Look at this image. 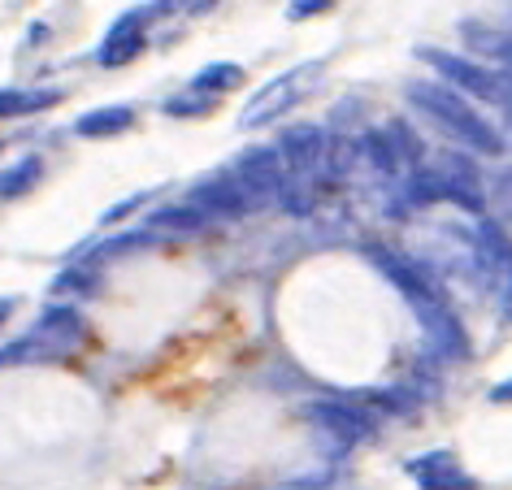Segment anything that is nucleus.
I'll use <instances>...</instances> for the list:
<instances>
[{
    "instance_id": "f257e3e1",
    "label": "nucleus",
    "mask_w": 512,
    "mask_h": 490,
    "mask_svg": "<svg viewBox=\"0 0 512 490\" xmlns=\"http://www.w3.org/2000/svg\"><path fill=\"white\" fill-rule=\"evenodd\" d=\"M365 256L382 269V274H387L391 287L400 291L404 300L417 308L421 326H426V334L434 339V347H439V352H447V356H469V339H465V330H460V321H456L452 308H447L443 287L434 282L430 269H421V265L413 261V256H404V252L382 248V243H369Z\"/></svg>"
},
{
    "instance_id": "f03ea898",
    "label": "nucleus",
    "mask_w": 512,
    "mask_h": 490,
    "mask_svg": "<svg viewBox=\"0 0 512 490\" xmlns=\"http://www.w3.org/2000/svg\"><path fill=\"white\" fill-rule=\"evenodd\" d=\"M404 96H408V105L421 109L430 122H439L443 131L452 135L456 144H465L469 152H482V157H499V152H504V139H499L495 126L447 83L413 79V83H404Z\"/></svg>"
},
{
    "instance_id": "7ed1b4c3",
    "label": "nucleus",
    "mask_w": 512,
    "mask_h": 490,
    "mask_svg": "<svg viewBox=\"0 0 512 490\" xmlns=\"http://www.w3.org/2000/svg\"><path fill=\"white\" fill-rule=\"evenodd\" d=\"M317 79H322V61H304V66L287 70V74H278V79H270V83L261 87V92L248 100V105H243L239 126H243V131H256V126L278 122L287 109H296L300 100L313 92Z\"/></svg>"
},
{
    "instance_id": "20e7f679",
    "label": "nucleus",
    "mask_w": 512,
    "mask_h": 490,
    "mask_svg": "<svg viewBox=\"0 0 512 490\" xmlns=\"http://www.w3.org/2000/svg\"><path fill=\"white\" fill-rule=\"evenodd\" d=\"M79 339H83V317L74 313V308H48L31 334H22V339H14L9 347H0V369L61 356V352H70Z\"/></svg>"
},
{
    "instance_id": "39448f33",
    "label": "nucleus",
    "mask_w": 512,
    "mask_h": 490,
    "mask_svg": "<svg viewBox=\"0 0 512 490\" xmlns=\"http://www.w3.org/2000/svg\"><path fill=\"white\" fill-rule=\"evenodd\" d=\"M417 57L426 61V66L439 74V79L452 87V92H465L473 100H486V105H508V83H504V74H495V70H486L478 66V61H469V57H456V53H447V48H417Z\"/></svg>"
},
{
    "instance_id": "423d86ee",
    "label": "nucleus",
    "mask_w": 512,
    "mask_h": 490,
    "mask_svg": "<svg viewBox=\"0 0 512 490\" xmlns=\"http://www.w3.org/2000/svg\"><path fill=\"white\" fill-rule=\"evenodd\" d=\"M304 417H309L317 430L330 434L335 443H361V438L374 434V417H365L356 404H343V399H309L304 404Z\"/></svg>"
},
{
    "instance_id": "0eeeda50",
    "label": "nucleus",
    "mask_w": 512,
    "mask_h": 490,
    "mask_svg": "<svg viewBox=\"0 0 512 490\" xmlns=\"http://www.w3.org/2000/svg\"><path fill=\"white\" fill-rule=\"evenodd\" d=\"M187 204L196 209L200 217H248L252 213V196L243 191L235 178H204L187 191Z\"/></svg>"
},
{
    "instance_id": "6e6552de",
    "label": "nucleus",
    "mask_w": 512,
    "mask_h": 490,
    "mask_svg": "<svg viewBox=\"0 0 512 490\" xmlns=\"http://www.w3.org/2000/svg\"><path fill=\"white\" fill-rule=\"evenodd\" d=\"M235 183L248 191V196H278V187H283V157H278V148H252V152H243L239 165H235Z\"/></svg>"
},
{
    "instance_id": "1a4fd4ad",
    "label": "nucleus",
    "mask_w": 512,
    "mask_h": 490,
    "mask_svg": "<svg viewBox=\"0 0 512 490\" xmlns=\"http://www.w3.org/2000/svg\"><path fill=\"white\" fill-rule=\"evenodd\" d=\"M408 473L417 477L421 490H478V482L460 469V464L447 456V451H430V456H421L408 464Z\"/></svg>"
},
{
    "instance_id": "9d476101",
    "label": "nucleus",
    "mask_w": 512,
    "mask_h": 490,
    "mask_svg": "<svg viewBox=\"0 0 512 490\" xmlns=\"http://www.w3.org/2000/svg\"><path fill=\"white\" fill-rule=\"evenodd\" d=\"M322 148H326V135L317 126H291L283 144H278V157H283L287 174H313V165L322 161Z\"/></svg>"
},
{
    "instance_id": "9b49d317",
    "label": "nucleus",
    "mask_w": 512,
    "mask_h": 490,
    "mask_svg": "<svg viewBox=\"0 0 512 490\" xmlns=\"http://www.w3.org/2000/svg\"><path fill=\"white\" fill-rule=\"evenodd\" d=\"M144 9H135V14H126L113 22L105 48H100V66H126V61H135L144 53Z\"/></svg>"
},
{
    "instance_id": "f8f14e48",
    "label": "nucleus",
    "mask_w": 512,
    "mask_h": 490,
    "mask_svg": "<svg viewBox=\"0 0 512 490\" xmlns=\"http://www.w3.org/2000/svg\"><path fill=\"white\" fill-rule=\"evenodd\" d=\"M131 122H135V113L126 105H109V109H92L87 118H79V122H74V131L87 135V139H105V135L126 131Z\"/></svg>"
},
{
    "instance_id": "ddd939ff",
    "label": "nucleus",
    "mask_w": 512,
    "mask_h": 490,
    "mask_svg": "<svg viewBox=\"0 0 512 490\" xmlns=\"http://www.w3.org/2000/svg\"><path fill=\"white\" fill-rule=\"evenodd\" d=\"M356 152H361V161H365L378 178H400V174H404V170H400V161H395V152H391V144H387V135H382V131H369Z\"/></svg>"
},
{
    "instance_id": "4468645a",
    "label": "nucleus",
    "mask_w": 512,
    "mask_h": 490,
    "mask_svg": "<svg viewBox=\"0 0 512 490\" xmlns=\"http://www.w3.org/2000/svg\"><path fill=\"white\" fill-rule=\"evenodd\" d=\"M460 35H465V40L478 48V53L499 61V66L508 61V35L499 31V27H486V22H460Z\"/></svg>"
},
{
    "instance_id": "2eb2a0df",
    "label": "nucleus",
    "mask_w": 512,
    "mask_h": 490,
    "mask_svg": "<svg viewBox=\"0 0 512 490\" xmlns=\"http://www.w3.org/2000/svg\"><path fill=\"white\" fill-rule=\"evenodd\" d=\"M243 79L239 66H230V61H213V66H204L196 79H191V92L196 96H217V92H230Z\"/></svg>"
},
{
    "instance_id": "dca6fc26",
    "label": "nucleus",
    "mask_w": 512,
    "mask_h": 490,
    "mask_svg": "<svg viewBox=\"0 0 512 490\" xmlns=\"http://www.w3.org/2000/svg\"><path fill=\"white\" fill-rule=\"evenodd\" d=\"M382 135H387V144H391V152H395V161H400V170H404V165H408V170H417V161H421V139H417L413 126L395 118Z\"/></svg>"
},
{
    "instance_id": "f3484780",
    "label": "nucleus",
    "mask_w": 512,
    "mask_h": 490,
    "mask_svg": "<svg viewBox=\"0 0 512 490\" xmlns=\"http://www.w3.org/2000/svg\"><path fill=\"white\" fill-rule=\"evenodd\" d=\"M57 92H0V113H35V109H44V105H57Z\"/></svg>"
},
{
    "instance_id": "a211bd4d",
    "label": "nucleus",
    "mask_w": 512,
    "mask_h": 490,
    "mask_svg": "<svg viewBox=\"0 0 512 490\" xmlns=\"http://www.w3.org/2000/svg\"><path fill=\"white\" fill-rule=\"evenodd\" d=\"M40 170H44V165L35 161V157H27L18 170H9L5 178H0V196H18V191H27L35 178H40Z\"/></svg>"
},
{
    "instance_id": "6ab92c4d",
    "label": "nucleus",
    "mask_w": 512,
    "mask_h": 490,
    "mask_svg": "<svg viewBox=\"0 0 512 490\" xmlns=\"http://www.w3.org/2000/svg\"><path fill=\"white\" fill-rule=\"evenodd\" d=\"M478 235L486 239V261H491L495 269H504L508 265V243H504V235H499V226L491 222V217H482V222H478Z\"/></svg>"
},
{
    "instance_id": "aec40b11",
    "label": "nucleus",
    "mask_w": 512,
    "mask_h": 490,
    "mask_svg": "<svg viewBox=\"0 0 512 490\" xmlns=\"http://www.w3.org/2000/svg\"><path fill=\"white\" fill-rule=\"evenodd\" d=\"M152 226H157V230H183V235H187V230L204 226V217L196 209H161L157 217H152Z\"/></svg>"
},
{
    "instance_id": "412c9836",
    "label": "nucleus",
    "mask_w": 512,
    "mask_h": 490,
    "mask_svg": "<svg viewBox=\"0 0 512 490\" xmlns=\"http://www.w3.org/2000/svg\"><path fill=\"white\" fill-rule=\"evenodd\" d=\"M209 105H213V96H196V92H191V96H178V100H170V105H165V109H170L174 118H191V113H209Z\"/></svg>"
},
{
    "instance_id": "4be33fe9",
    "label": "nucleus",
    "mask_w": 512,
    "mask_h": 490,
    "mask_svg": "<svg viewBox=\"0 0 512 490\" xmlns=\"http://www.w3.org/2000/svg\"><path fill=\"white\" fill-rule=\"evenodd\" d=\"M148 243H152V235H122V239L105 243V248L96 252V261H100V256H118V252H131V248H148Z\"/></svg>"
},
{
    "instance_id": "5701e85b",
    "label": "nucleus",
    "mask_w": 512,
    "mask_h": 490,
    "mask_svg": "<svg viewBox=\"0 0 512 490\" xmlns=\"http://www.w3.org/2000/svg\"><path fill=\"white\" fill-rule=\"evenodd\" d=\"M96 282V274H79V269H70V274H61L57 278V287L53 291H87Z\"/></svg>"
},
{
    "instance_id": "b1692460",
    "label": "nucleus",
    "mask_w": 512,
    "mask_h": 490,
    "mask_svg": "<svg viewBox=\"0 0 512 490\" xmlns=\"http://www.w3.org/2000/svg\"><path fill=\"white\" fill-rule=\"evenodd\" d=\"M330 5H335V0H296V5H291L287 9V18H313V14H322V9H330Z\"/></svg>"
},
{
    "instance_id": "393cba45",
    "label": "nucleus",
    "mask_w": 512,
    "mask_h": 490,
    "mask_svg": "<svg viewBox=\"0 0 512 490\" xmlns=\"http://www.w3.org/2000/svg\"><path fill=\"white\" fill-rule=\"evenodd\" d=\"M144 200H148V191H139V196H131L126 204H118V209H109V213H105V222H122V217L131 213V209H139V204H144Z\"/></svg>"
},
{
    "instance_id": "a878e982",
    "label": "nucleus",
    "mask_w": 512,
    "mask_h": 490,
    "mask_svg": "<svg viewBox=\"0 0 512 490\" xmlns=\"http://www.w3.org/2000/svg\"><path fill=\"white\" fill-rule=\"evenodd\" d=\"M183 5H187V0H152L144 14H174V9H183ZM191 5H196V0H191Z\"/></svg>"
},
{
    "instance_id": "bb28decb",
    "label": "nucleus",
    "mask_w": 512,
    "mask_h": 490,
    "mask_svg": "<svg viewBox=\"0 0 512 490\" xmlns=\"http://www.w3.org/2000/svg\"><path fill=\"white\" fill-rule=\"evenodd\" d=\"M14 313V300H0V326H5V317Z\"/></svg>"
},
{
    "instance_id": "cd10ccee",
    "label": "nucleus",
    "mask_w": 512,
    "mask_h": 490,
    "mask_svg": "<svg viewBox=\"0 0 512 490\" xmlns=\"http://www.w3.org/2000/svg\"><path fill=\"white\" fill-rule=\"evenodd\" d=\"M278 490H335V486H278Z\"/></svg>"
}]
</instances>
